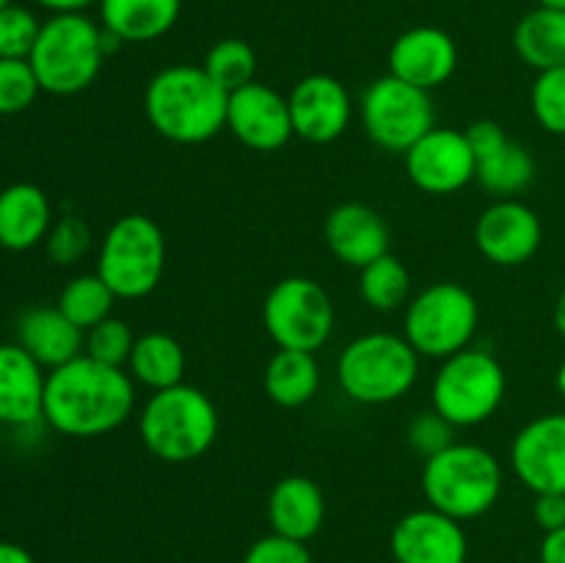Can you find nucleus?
I'll return each mask as SVG.
<instances>
[{
    "label": "nucleus",
    "mask_w": 565,
    "mask_h": 563,
    "mask_svg": "<svg viewBox=\"0 0 565 563\" xmlns=\"http://www.w3.org/2000/svg\"><path fill=\"white\" fill-rule=\"evenodd\" d=\"M136 408V381L127 368H110L81 353L50 370L44 423L64 436L94 439L121 428Z\"/></svg>",
    "instance_id": "nucleus-1"
},
{
    "label": "nucleus",
    "mask_w": 565,
    "mask_h": 563,
    "mask_svg": "<svg viewBox=\"0 0 565 563\" xmlns=\"http://www.w3.org/2000/svg\"><path fill=\"white\" fill-rule=\"evenodd\" d=\"M230 94L204 66L174 64L154 72L143 92V114L154 132L174 144H204L226 127Z\"/></svg>",
    "instance_id": "nucleus-2"
},
{
    "label": "nucleus",
    "mask_w": 565,
    "mask_h": 563,
    "mask_svg": "<svg viewBox=\"0 0 565 563\" xmlns=\"http://www.w3.org/2000/svg\"><path fill=\"white\" fill-rule=\"evenodd\" d=\"M97 20L86 14H53L42 22L31 61L42 92L55 97L81 94L97 81L105 55L119 47Z\"/></svg>",
    "instance_id": "nucleus-3"
},
{
    "label": "nucleus",
    "mask_w": 565,
    "mask_h": 563,
    "mask_svg": "<svg viewBox=\"0 0 565 563\" xmlns=\"http://www.w3.org/2000/svg\"><path fill=\"white\" fill-rule=\"evenodd\" d=\"M221 417L213 397L199 386L177 384L149 395L138 414V436L154 458L191 464L218 439Z\"/></svg>",
    "instance_id": "nucleus-4"
},
{
    "label": "nucleus",
    "mask_w": 565,
    "mask_h": 563,
    "mask_svg": "<svg viewBox=\"0 0 565 563\" xmlns=\"http://www.w3.org/2000/svg\"><path fill=\"white\" fill-rule=\"evenodd\" d=\"M423 495L430 508L458 522L483 517L502 495L500 458L472 442H456L425 458Z\"/></svg>",
    "instance_id": "nucleus-5"
},
{
    "label": "nucleus",
    "mask_w": 565,
    "mask_h": 563,
    "mask_svg": "<svg viewBox=\"0 0 565 563\" xmlns=\"http://www.w3.org/2000/svg\"><path fill=\"white\" fill-rule=\"evenodd\" d=\"M419 375V353L403 334L370 331L342 348L337 381L345 397L362 406H386L412 392Z\"/></svg>",
    "instance_id": "nucleus-6"
},
{
    "label": "nucleus",
    "mask_w": 565,
    "mask_h": 563,
    "mask_svg": "<svg viewBox=\"0 0 565 563\" xmlns=\"http://www.w3.org/2000/svg\"><path fill=\"white\" fill-rule=\"evenodd\" d=\"M508 392L500 359L486 348H463L441 359L430 384V406L456 428H475L497 414Z\"/></svg>",
    "instance_id": "nucleus-7"
},
{
    "label": "nucleus",
    "mask_w": 565,
    "mask_h": 563,
    "mask_svg": "<svg viewBox=\"0 0 565 563\" xmlns=\"http://www.w3.org/2000/svg\"><path fill=\"white\" fill-rule=\"evenodd\" d=\"M166 270L163 230L143 213H127L105 232L97 274L116 298L138 301L160 285Z\"/></svg>",
    "instance_id": "nucleus-8"
},
{
    "label": "nucleus",
    "mask_w": 565,
    "mask_h": 563,
    "mask_svg": "<svg viewBox=\"0 0 565 563\" xmlns=\"http://www.w3.org/2000/svg\"><path fill=\"white\" fill-rule=\"evenodd\" d=\"M478 323V298L458 282H436L406 304L403 337L419 357L447 359L469 348Z\"/></svg>",
    "instance_id": "nucleus-9"
},
{
    "label": "nucleus",
    "mask_w": 565,
    "mask_h": 563,
    "mask_svg": "<svg viewBox=\"0 0 565 563\" xmlns=\"http://www.w3.org/2000/svg\"><path fill=\"white\" fill-rule=\"evenodd\" d=\"M263 326L279 348L318 353L334 331V301L320 282L285 276L265 296Z\"/></svg>",
    "instance_id": "nucleus-10"
},
{
    "label": "nucleus",
    "mask_w": 565,
    "mask_h": 563,
    "mask_svg": "<svg viewBox=\"0 0 565 563\" xmlns=\"http://www.w3.org/2000/svg\"><path fill=\"white\" fill-rule=\"evenodd\" d=\"M359 116L375 147L401 155H406L425 132L436 127L430 92H423L395 75L379 77L364 88Z\"/></svg>",
    "instance_id": "nucleus-11"
},
{
    "label": "nucleus",
    "mask_w": 565,
    "mask_h": 563,
    "mask_svg": "<svg viewBox=\"0 0 565 563\" xmlns=\"http://www.w3.org/2000/svg\"><path fill=\"white\" fill-rule=\"evenodd\" d=\"M406 174L419 191L450 196L475 180L478 160L467 141V132L456 127H434L406 155Z\"/></svg>",
    "instance_id": "nucleus-12"
},
{
    "label": "nucleus",
    "mask_w": 565,
    "mask_h": 563,
    "mask_svg": "<svg viewBox=\"0 0 565 563\" xmlns=\"http://www.w3.org/2000/svg\"><path fill=\"white\" fill-rule=\"evenodd\" d=\"M544 224L530 204L519 199H497L475 221V246L489 263L516 268L539 254Z\"/></svg>",
    "instance_id": "nucleus-13"
},
{
    "label": "nucleus",
    "mask_w": 565,
    "mask_h": 563,
    "mask_svg": "<svg viewBox=\"0 0 565 563\" xmlns=\"http://www.w3.org/2000/svg\"><path fill=\"white\" fill-rule=\"evenodd\" d=\"M226 130L254 152H276L296 136L287 97L259 81L230 94Z\"/></svg>",
    "instance_id": "nucleus-14"
},
{
    "label": "nucleus",
    "mask_w": 565,
    "mask_h": 563,
    "mask_svg": "<svg viewBox=\"0 0 565 563\" xmlns=\"http://www.w3.org/2000/svg\"><path fill=\"white\" fill-rule=\"evenodd\" d=\"M287 103H290L292 132L301 141L331 144L351 127V92L334 75L315 72L301 77L287 94Z\"/></svg>",
    "instance_id": "nucleus-15"
},
{
    "label": "nucleus",
    "mask_w": 565,
    "mask_h": 563,
    "mask_svg": "<svg viewBox=\"0 0 565 563\" xmlns=\"http://www.w3.org/2000/svg\"><path fill=\"white\" fill-rule=\"evenodd\" d=\"M511 469L533 495L565 491V412L541 414L513 436Z\"/></svg>",
    "instance_id": "nucleus-16"
},
{
    "label": "nucleus",
    "mask_w": 565,
    "mask_h": 563,
    "mask_svg": "<svg viewBox=\"0 0 565 563\" xmlns=\"http://www.w3.org/2000/svg\"><path fill=\"white\" fill-rule=\"evenodd\" d=\"M390 550L395 563H467L469 541L463 522L428 506L397 519Z\"/></svg>",
    "instance_id": "nucleus-17"
},
{
    "label": "nucleus",
    "mask_w": 565,
    "mask_h": 563,
    "mask_svg": "<svg viewBox=\"0 0 565 563\" xmlns=\"http://www.w3.org/2000/svg\"><path fill=\"white\" fill-rule=\"evenodd\" d=\"M458 70V44L436 25H417L403 31L390 47V75L434 92L445 86Z\"/></svg>",
    "instance_id": "nucleus-18"
},
{
    "label": "nucleus",
    "mask_w": 565,
    "mask_h": 563,
    "mask_svg": "<svg viewBox=\"0 0 565 563\" xmlns=\"http://www.w3.org/2000/svg\"><path fill=\"white\" fill-rule=\"evenodd\" d=\"M326 246L342 265L362 270L373 259L390 254L392 232L384 215L364 202H342L326 215Z\"/></svg>",
    "instance_id": "nucleus-19"
},
{
    "label": "nucleus",
    "mask_w": 565,
    "mask_h": 563,
    "mask_svg": "<svg viewBox=\"0 0 565 563\" xmlns=\"http://www.w3.org/2000/svg\"><path fill=\"white\" fill-rule=\"evenodd\" d=\"M44 384L47 373L42 364L20 346H0V425H25L44 419Z\"/></svg>",
    "instance_id": "nucleus-20"
},
{
    "label": "nucleus",
    "mask_w": 565,
    "mask_h": 563,
    "mask_svg": "<svg viewBox=\"0 0 565 563\" xmlns=\"http://www.w3.org/2000/svg\"><path fill=\"white\" fill-rule=\"evenodd\" d=\"M268 522L270 533L307 544L326 522L323 489L307 475H287L276 480L268 497Z\"/></svg>",
    "instance_id": "nucleus-21"
},
{
    "label": "nucleus",
    "mask_w": 565,
    "mask_h": 563,
    "mask_svg": "<svg viewBox=\"0 0 565 563\" xmlns=\"http://www.w3.org/2000/svg\"><path fill=\"white\" fill-rule=\"evenodd\" d=\"M17 342L42 368L55 370L81 357L86 348V331L77 329L58 307H33L17 320Z\"/></svg>",
    "instance_id": "nucleus-22"
},
{
    "label": "nucleus",
    "mask_w": 565,
    "mask_h": 563,
    "mask_svg": "<svg viewBox=\"0 0 565 563\" xmlns=\"http://www.w3.org/2000/svg\"><path fill=\"white\" fill-rule=\"evenodd\" d=\"M53 208L47 193L33 182H14L0 191V246L6 252H28L47 237Z\"/></svg>",
    "instance_id": "nucleus-23"
},
{
    "label": "nucleus",
    "mask_w": 565,
    "mask_h": 563,
    "mask_svg": "<svg viewBox=\"0 0 565 563\" xmlns=\"http://www.w3.org/2000/svg\"><path fill=\"white\" fill-rule=\"evenodd\" d=\"M99 25L121 44L163 39L182 14V0H99Z\"/></svg>",
    "instance_id": "nucleus-24"
},
{
    "label": "nucleus",
    "mask_w": 565,
    "mask_h": 563,
    "mask_svg": "<svg viewBox=\"0 0 565 563\" xmlns=\"http://www.w3.org/2000/svg\"><path fill=\"white\" fill-rule=\"evenodd\" d=\"M513 50L535 72L565 66V9L535 6L513 28Z\"/></svg>",
    "instance_id": "nucleus-25"
},
{
    "label": "nucleus",
    "mask_w": 565,
    "mask_h": 563,
    "mask_svg": "<svg viewBox=\"0 0 565 563\" xmlns=\"http://www.w3.org/2000/svg\"><path fill=\"white\" fill-rule=\"evenodd\" d=\"M185 368V348L166 331H147V334L136 337L130 362H127V373L132 375V381L152 392L182 384Z\"/></svg>",
    "instance_id": "nucleus-26"
},
{
    "label": "nucleus",
    "mask_w": 565,
    "mask_h": 563,
    "mask_svg": "<svg viewBox=\"0 0 565 563\" xmlns=\"http://www.w3.org/2000/svg\"><path fill=\"white\" fill-rule=\"evenodd\" d=\"M265 395L281 408L307 406L320 390V364L315 353L279 348L263 373Z\"/></svg>",
    "instance_id": "nucleus-27"
},
{
    "label": "nucleus",
    "mask_w": 565,
    "mask_h": 563,
    "mask_svg": "<svg viewBox=\"0 0 565 563\" xmlns=\"http://www.w3.org/2000/svg\"><path fill=\"white\" fill-rule=\"evenodd\" d=\"M475 180L497 199H516L535 180V158L524 144L508 138L497 152L478 160Z\"/></svg>",
    "instance_id": "nucleus-28"
},
{
    "label": "nucleus",
    "mask_w": 565,
    "mask_h": 563,
    "mask_svg": "<svg viewBox=\"0 0 565 563\" xmlns=\"http://www.w3.org/2000/svg\"><path fill=\"white\" fill-rule=\"evenodd\" d=\"M359 296L370 309L392 312L412 301V274L403 259H397L392 252L384 254L359 270Z\"/></svg>",
    "instance_id": "nucleus-29"
},
{
    "label": "nucleus",
    "mask_w": 565,
    "mask_h": 563,
    "mask_svg": "<svg viewBox=\"0 0 565 563\" xmlns=\"http://www.w3.org/2000/svg\"><path fill=\"white\" fill-rule=\"evenodd\" d=\"M114 290H110V287L99 279L97 270H94V274H81L75 276V279L66 282L55 307H58L77 329L88 331L92 326H97L99 320L114 315Z\"/></svg>",
    "instance_id": "nucleus-30"
},
{
    "label": "nucleus",
    "mask_w": 565,
    "mask_h": 563,
    "mask_svg": "<svg viewBox=\"0 0 565 563\" xmlns=\"http://www.w3.org/2000/svg\"><path fill=\"white\" fill-rule=\"evenodd\" d=\"M204 72L224 88L226 94L257 81V53L243 39H221L204 55Z\"/></svg>",
    "instance_id": "nucleus-31"
},
{
    "label": "nucleus",
    "mask_w": 565,
    "mask_h": 563,
    "mask_svg": "<svg viewBox=\"0 0 565 563\" xmlns=\"http://www.w3.org/2000/svg\"><path fill=\"white\" fill-rule=\"evenodd\" d=\"M530 108L546 132L565 136V66L535 75L533 88H530Z\"/></svg>",
    "instance_id": "nucleus-32"
},
{
    "label": "nucleus",
    "mask_w": 565,
    "mask_h": 563,
    "mask_svg": "<svg viewBox=\"0 0 565 563\" xmlns=\"http://www.w3.org/2000/svg\"><path fill=\"white\" fill-rule=\"evenodd\" d=\"M132 346H136V334L130 331V326L121 318H105L97 326L86 331V348L83 353L97 362L110 364V368H127L130 362Z\"/></svg>",
    "instance_id": "nucleus-33"
},
{
    "label": "nucleus",
    "mask_w": 565,
    "mask_h": 563,
    "mask_svg": "<svg viewBox=\"0 0 565 563\" xmlns=\"http://www.w3.org/2000/svg\"><path fill=\"white\" fill-rule=\"evenodd\" d=\"M36 72L28 59H0V116H14L36 103Z\"/></svg>",
    "instance_id": "nucleus-34"
},
{
    "label": "nucleus",
    "mask_w": 565,
    "mask_h": 563,
    "mask_svg": "<svg viewBox=\"0 0 565 563\" xmlns=\"http://www.w3.org/2000/svg\"><path fill=\"white\" fill-rule=\"evenodd\" d=\"M42 22L25 6L0 9V59H28L36 44Z\"/></svg>",
    "instance_id": "nucleus-35"
},
{
    "label": "nucleus",
    "mask_w": 565,
    "mask_h": 563,
    "mask_svg": "<svg viewBox=\"0 0 565 563\" xmlns=\"http://www.w3.org/2000/svg\"><path fill=\"white\" fill-rule=\"evenodd\" d=\"M44 248L47 257L55 265H75L92 248V226L81 219V215H64L50 226L47 237H44Z\"/></svg>",
    "instance_id": "nucleus-36"
},
{
    "label": "nucleus",
    "mask_w": 565,
    "mask_h": 563,
    "mask_svg": "<svg viewBox=\"0 0 565 563\" xmlns=\"http://www.w3.org/2000/svg\"><path fill=\"white\" fill-rule=\"evenodd\" d=\"M456 425L450 423L447 417H441L434 406L419 412L417 417H412L406 428V442L417 456L430 458L436 453L447 450L450 445H456Z\"/></svg>",
    "instance_id": "nucleus-37"
},
{
    "label": "nucleus",
    "mask_w": 565,
    "mask_h": 563,
    "mask_svg": "<svg viewBox=\"0 0 565 563\" xmlns=\"http://www.w3.org/2000/svg\"><path fill=\"white\" fill-rule=\"evenodd\" d=\"M241 563H312V555H309L303 541H292L279 533H270L254 541Z\"/></svg>",
    "instance_id": "nucleus-38"
},
{
    "label": "nucleus",
    "mask_w": 565,
    "mask_h": 563,
    "mask_svg": "<svg viewBox=\"0 0 565 563\" xmlns=\"http://www.w3.org/2000/svg\"><path fill=\"white\" fill-rule=\"evenodd\" d=\"M463 132H467V141H469V147H472L475 160L497 152V149H500L502 144L511 138L505 130H502V125H497V121H491V119L475 121V125H469Z\"/></svg>",
    "instance_id": "nucleus-39"
},
{
    "label": "nucleus",
    "mask_w": 565,
    "mask_h": 563,
    "mask_svg": "<svg viewBox=\"0 0 565 563\" xmlns=\"http://www.w3.org/2000/svg\"><path fill=\"white\" fill-rule=\"evenodd\" d=\"M533 519L544 533L565 528V491H546V495H535Z\"/></svg>",
    "instance_id": "nucleus-40"
},
{
    "label": "nucleus",
    "mask_w": 565,
    "mask_h": 563,
    "mask_svg": "<svg viewBox=\"0 0 565 563\" xmlns=\"http://www.w3.org/2000/svg\"><path fill=\"white\" fill-rule=\"evenodd\" d=\"M539 563H565V528L544 533L539 546Z\"/></svg>",
    "instance_id": "nucleus-41"
},
{
    "label": "nucleus",
    "mask_w": 565,
    "mask_h": 563,
    "mask_svg": "<svg viewBox=\"0 0 565 563\" xmlns=\"http://www.w3.org/2000/svg\"><path fill=\"white\" fill-rule=\"evenodd\" d=\"M33 3L47 9L50 14H86V9L97 6L99 0H33Z\"/></svg>",
    "instance_id": "nucleus-42"
},
{
    "label": "nucleus",
    "mask_w": 565,
    "mask_h": 563,
    "mask_svg": "<svg viewBox=\"0 0 565 563\" xmlns=\"http://www.w3.org/2000/svg\"><path fill=\"white\" fill-rule=\"evenodd\" d=\"M0 563H36L25 546L14 544V541H0Z\"/></svg>",
    "instance_id": "nucleus-43"
},
{
    "label": "nucleus",
    "mask_w": 565,
    "mask_h": 563,
    "mask_svg": "<svg viewBox=\"0 0 565 563\" xmlns=\"http://www.w3.org/2000/svg\"><path fill=\"white\" fill-rule=\"evenodd\" d=\"M552 318H555V329L561 331V337L565 340V290L561 293V296H557L555 315H552Z\"/></svg>",
    "instance_id": "nucleus-44"
},
{
    "label": "nucleus",
    "mask_w": 565,
    "mask_h": 563,
    "mask_svg": "<svg viewBox=\"0 0 565 563\" xmlns=\"http://www.w3.org/2000/svg\"><path fill=\"white\" fill-rule=\"evenodd\" d=\"M557 392H561L563 395V401H565V359H563V364L561 368H557Z\"/></svg>",
    "instance_id": "nucleus-45"
},
{
    "label": "nucleus",
    "mask_w": 565,
    "mask_h": 563,
    "mask_svg": "<svg viewBox=\"0 0 565 563\" xmlns=\"http://www.w3.org/2000/svg\"><path fill=\"white\" fill-rule=\"evenodd\" d=\"M541 6H555V9H565V0H539Z\"/></svg>",
    "instance_id": "nucleus-46"
},
{
    "label": "nucleus",
    "mask_w": 565,
    "mask_h": 563,
    "mask_svg": "<svg viewBox=\"0 0 565 563\" xmlns=\"http://www.w3.org/2000/svg\"><path fill=\"white\" fill-rule=\"evenodd\" d=\"M14 3V0H0V9H6V6H11Z\"/></svg>",
    "instance_id": "nucleus-47"
},
{
    "label": "nucleus",
    "mask_w": 565,
    "mask_h": 563,
    "mask_svg": "<svg viewBox=\"0 0 565 563\" xmlns=\"http://www.w3.org/2000/svg\"><path fill=\"white\" fill-rule=\"evenodd\" d=\"M563 141H565V136H563Z\"/></svg>",
    "instance_id": "nucleus-48"
}]
</instances>
